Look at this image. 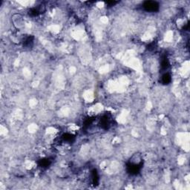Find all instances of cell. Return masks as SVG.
Instances as JSON below:
<instances>
[{"label": "cell", "mask_w": 190, "mask_h": 190, "mask_svg": "<svg viewBox=\"0 0 190 190\" xmlns=\"http://www.w3.org/2000/svg\"><path fill=\"white\" fill-rule=\"evenodd\" d=\"M61 140L65 143H71L74 141V136L70 133H66L62 134Z\"/></svg>", "instance_id": "8992f818"}, {"label": "cell", "mask_w": 190, "mask_h": 190, "mask_svg": "<svg viewBox=\"0 0 190 190\" xmlns=\"http://www.w3.org/2000/svg\"><path fill=\"white\" fill-rule=\"evenodd\" d=\"M161 69L162 70L165 71V70H167L169 68H170V61H169V59H168L167 57H164L161 60Z\"/></svg>", "instance_id": "9c48e42d"}, {"label": "cell", "mask_w": 190, "mask_h": 190, "mask_svg": "<svg viewBox=\"0 0 190 190\" xmlns=\"http://www.w3.org/2000/svg\"><path fill=\"white\" fill-rule=\"evenodd\" d=\"M159 4L155 1H146L143 4L144 10L148 12H156L159 10Z\"/></svg>", "instance_id": "3957f363"}, {"label": "cell", "mask_w": 190, "mask_h": 190, "mask_svg": "<svg viewBox=\"0 0 190 190\" xmlns=\"http://www.w3.org/2000/svg\"><path fill=\"white\" fill-rule=\"evenodd\" d=\"M172 77L169 73H165L161 77V83L163 85H168L169 83H171Z\"/></svg>", "instance_id": "ba28073f"}, {"label": "cell", "mask_w": 190, "mask_h": 190, "mask_svg": "<svg viewBox=\"0 0 190 190\" xmlns=\"http://www.w3.org/2000/svg\"><path fill=\"white\" fill-rule=\"evenodd\" d=\"M13 23H14V25L16 26L17 28H20L21 27H23V19L19 14L14 15V16H13Z\"/></svg>", "instance_id": "5b68a950"}, {"label": "cell", "mask_w": 190, "mask_h": 190, "mask_svg": "<svg viewBox=\"0 0 190 190\" xmlns=\"http://www.w3.org/2000/svg\"><path fill=\"white\" fill-rule=\"evenodd\" d=\"M143 165V160L142 155L139 153H136L131 157L127 163V172L130 174L135 175L140 172L141 168Z\"/></svg>", "instance_id": "6da1fadb"}, {"label": "cell", "mask_w": 190, "mask_h": 190, "mask_svg": "<svg viewBox=\"0 0 190 190\" xmlns=\"http://www.w3.org/2000/svg\"><path fill=\"white\" fill-rule=\"evenodd\" d=\"M23 44V46L25 48H30L32 46L33 43H34V37L32 36H28L23 38V41H22Z\"/></svg>", "instance_id": "277c9868"}, {"label": "cell", "mask_w": 190, "mask_h": 190, "mask_svg": "<svg viewBox=\"0 0 190 190\" xmlns=\"http://www.w3.org/2000/svg\"><path fill=\"white\" fill-rule=\"evenodd\" d=\"M112 124V117L109 114H104L99 120L98 125L101 129L104 130L109 129Z\"/></svg>", "instance_id": "7a4b0ae2"}, {"label": "cell", "mask_w": 190, "mask_h": 190, "mask_svg": "<svg viewBox=\"0 0 190 190\" xmlns=\"http://www.w3.org/2000/svg\"><path fill=\"white\" fill-rule=\"evenodd\" d=\"M106 3H107L108 5H110V6H112V5H114V4L117 3V2H114V1H110V2H107Z\"/></svg>", "instance_id": "30bf717a"}, {"label": "cell", "mask_w": 190, "mask_h": 190, "mask_svg": "<svg viewBox=\"0 0 190 190\" xmlns=\"http://www.w3.org/2000/svg\"><path fill=\"white\" fill-rule=\"evenodd\" d=\"M51 162L49 159L48 158H43V159H41L40 160H39L38 164L39 166H40L42 169H45V168H48V166L51 165Z\"/></svg>", "instance_id": "52a82bcc"}]
</instances>
